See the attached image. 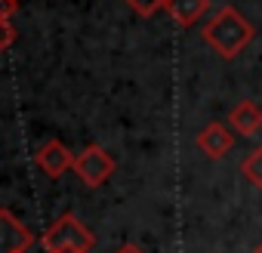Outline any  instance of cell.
<instances>
[{
    "label": "cell",
    "instance_id": "obj_1",
    "mask_svg": "<svg viewBox=\"0 0 262 253\" xmlns=\"http://www.w3.org/2000/svg\"><path fill=\"white\" fill-rule=\"evenodd\" d=\"M201 37L207 40V47H210L216 56H222V59H237V56L250 47V40L256 37V28L237 13V7L225 4V7H219V10L207 19V25L201 28Z\"/></svg>",
    "mask_w": 262,
    "mask_h": 253
},
{
    "label": "cell",
    "instance_id": "obj_2",
    "mask_svg": "<svg viewBox=\"0 0 262 253\" xmlns=\"http://www.w3.org/2000/svg\"><path fill=\"white\" fill-rule=\"evenodd\" d=\"M40 244H43L47 253H86L96 244V238L77 216L65 213L50 225V231L43 235Z\"/></svg>",
    "mask_w": 262,
    "mask_h": 253
},
{
    "label": "cell",
    "instance_id": "obj_3",
    "mask_svg": "<svg viewBox=\"0 0 262 253\" xmlns=\"http://www.w3.org/2000/svg\"><path fill=\"white\" fill-rule=\"evenodd\" d=\"M114 167H117V161H114L102 145H86V149L77 155V161H74V173H77V179H80L86 188L105 185V182L111 179Z\"/></svg>",
    "mask_w": 262,
    "mask_h": 253
},
{
    "label": "cell",
    "instance_id": "obj_4",
    "mask_svg": "<svg viewBox=\"0 0 262 253\" xmlns=\"http://www.w3.org/2000/svg\"><path fill=\"white\" fill-rule=\"evenodd\" d=\"M234 139H237V133L231 130L228 123H222V120H210L204 130L194 136V142H198V149L210 158V161H219V158H225L231 149H234Z\"/></svg>",
    "mask_w": 262,
    "mask_h": 253
},
{
    "label": "cell",
    "instance_id": "obj_5",
    "mask_svg": "<svg viewBox=\"0 0 262 253\" xmlns=\"http://www.w3.org/2000/svg\"><path fill=\"white\" fill-rule=\"evenodd\" d=\"M74 155L65 149V142H59V139H50V142H43L37 152H34V164H37V170L43 173V176H50V179H59L62 173H68V170H74Z\"/></svg>",
    "mask_w": 262,
    "mask_h": 253
},
{
    "label": "cell",
    "instance_id": "obj_6",
    "mask_svg": "<svg viewBox=\"0 0 262 253\" xmlns=\"http://www.w3.org/2000/svg\"><path fill=\"white\" fill-rule=\"evenodd\" d=\"M34 244V235L25 222L13 216V210H0V253H25Z\"/></svg>",
    "mask_w": 262,
    "mask_h": 253
},
{
    "label": "cell",
    "instance_id": "obj_7",
    "mask_svg": "<svg viewBox=\"0 0 262 253\" xmlns=\"http://www.w3.org/2000/svg\"><path fill=\"white\" fill-rule=\"evenodd\" d=\"M228 126H231L237 136H256L262 130V108L253 99H241L228 111Z\"/></svg>",
    "mask_w": 262,
    "mask_h": 253
},
{
    "label": "cell",
    "instance_id": "obj_8",
    "mask_svg": "<svg viewBox=\"0 0 262 253\" xmlns=\"http://www.w3.org/2000/svg\"><path fill=\"white\" fill-rule=\"evenodd\" d=\"M164 10L179 28H191L210 13V0H167Z\"/></svg>",
    "mask_w": 262,
    "mask_h": 253
},
{
    "label": "cell",
    "instance_id": "obj_9",
    "mask_svg": "<svg viewBox=\"0 0 262 253\" xmlns=\"http://www.w3.org/2000/svg\"><path fill=\"white\" fill-rule=\"evenodd\" d=\"M241 176H244L253 188H262V145L253 149V152L241 161Z\"/></svg>",
    "mask_w": 262,
    "mask_h": 253
},
{
    "label": "cell",
    "instance_id": "obj_10",
    "mask_svg": "<svg viewBox=\"0 0 262 253\" xmlns=\"http://www.w3.org/2000/svg\"><path fill=\"white\" fill-rule=\"evenodd\" d=\"M123 4H129L139 16H155L158 10H164L167 0H123Z\"/></svg>",
    "mask_w": 262,
    "mask_h": 253
},
{
    "label": "cell",
    "instance_id": "obj_11",
    "mask_svg": "<svg viewBox=\"0 0 262 253\" xmlns=\"http://www.w3.org/2000/svg\"><path fill=\"white\" fill-rule=\"evenodd\" d=\"M0 25H4V40H0V47L10 50L13 40H16V28H13V22H0Z\"/></svg>",
    "mask_w": 262,
    "mask_h": 253
},
{
    "label": "cell",
    "instance_id": "obj_12",
    "mask_svg": "<svg viewBox=\"0 0 262 253\" xmlns=\"http://www.w3.org/2000/svg\"><path fill=\"white\" fill-rule=\"evenodd\" d=\"M114 253H145L142 247H136V244H123L120 250H114Z\"/></svg>",
    "mask_w": 262,
    "mask_h": 253
},
{
    "label": "cell",
    "instance_id": "obj_13",
    "mask_svg": "<svg viewBox=\"0 0 262 253\" xmlns=\"http://www.w3.org/2000/svg\"><path fill=\"white\" fill-rule=\"evenodd\" d=\"M253 253H262V244H256V247H253Z\"/></svg>",
    "mask_w": 262,
    "mask_h": 253
},
{
    "label": "cell",
    "instance_id": "obj_14",
    "mask_svg": "<svg viewBox=\"0 0 262 253\" xmlns=\"http://www.w3.org/2000/svg\"><path fill=\"white\" fill-rule=\"evenodd\" d=\"M25 253H28V250H25Z\"/></svg>",
    "mask_w": 262,
    "mask_h": 253
}]
</instances>
